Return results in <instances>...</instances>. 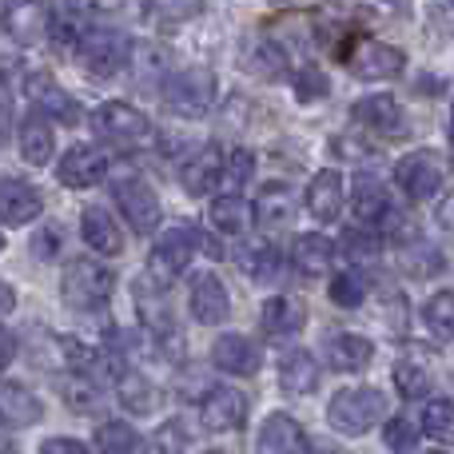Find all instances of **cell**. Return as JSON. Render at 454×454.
I'll return each instance as SVG.
<instances>
[{"mask_svg": "<svg viewBox=\"0 0 454 454\" xmlns=\"http://www.w3.org/2000/svg\"><path fill=\"white\" fill-rule=\"evenodd\" d=\"M72 52L92 76H116L132 60V40L116 28H84L72 40Z\"/></svg>", "mask_w": 454, "mask_h": 454, "instance_id": "1", "label": "cell"}, {"mask_svg": "<svg viewBox=\"0 0 454 454\" xmlns=\"http://www.w3.org/2000/svg\"><path fill=\"white\" fill-rule=\"evenodd\" d=\"M112 287H116L112 271L100 267L96 259H76V263L64 267L60 295L72 311H96V307H104L108 295H112Z\"/></svg>", "mask_w": 454, "mask_h": 454, "instance_id": "2", "label": "cell"}, {"mask_svg": "<svg viewBox=\"0 0 454 454\" xmlns=\"http://www.w3.org/2000/svg\"><path fill=\"white\" fill-rule=\"evenodd\" d=\"M387 415V403L375 387H351V391H339L327 407V423L343 434H363Z\"/></svg>", "mask_w": 454, "mask_h": 454, "instance_id": "3", "label": "cell"}, {"mask_svg": "<svg viewBox=\"0 0 454 454\" xmlns=\"http://www.w3.org/2000/svg\"><path fill=\"white\" fill-rule=\"evenodd\" d=\"M92 128H96V136H100L104 144L124 148V152L136 148L140 140H148V132H152L148 116H144L140 108H132V104H124V100L100 104V108L92 112Z\"/></svg>", "mask_w": 454, "mask_h": 454, "instance_id": "4", "label": "cell"}, {"mask_svg": "<svg viewBox=\"0 0 454 454\" xmlns=\"http://www.w3.org/2000/svg\"><path fill=\"white\" fill-rule=\"evenodd\" d=\"M0 28H4L16 44H40V40L56 28L52 0H4V8H0Z\"/></svg>", "mask_w": 454, "mask_h": 454, "instance_id": "5", "label": "cell"}, {"mask_svg": "<svg viewBox=\"0 0 454 454\" xmlns=\"http://www.w3.org/2000/svg\"><path fill=\"white\" fill-rule=\"evenodd\" d=\"M192 255H196L192 227H176V231H168L164 239L152 247V255H148V283H152V287H160V291L172 287V283L188 271Z\"/></svg>", "mask_w": 454, "mask_h": 454, "instance_id": "6", "label": "cell"}, {"mask_svg": "<svg viewBox=\"0 0 454 454\" xmlns=\"http://www.w3.org/2000/svg\"><path fill=\"white\" fill-rule=\"evenodd\" d=\"M112 200H116V207L124 212V220L132 223V231L148 235L160 227V200H156V192L148 188V180H140V176H120V180H112Z\"/></svg>", "mask_w": 454, "mask_h": 454, "instance_id": "7", "label": "cell"}, {"mask_svg": "<svg viewBox=\"0 0 454 454\" xmlns=\"http://www.w3.org/2000/svg\"><path fill=\"white\" fill-rule=\"evenodd\" d=\"M442 180H447V168H442V160L431 156V152H411V156H403L399 164H395V184H399V188L407 192V200H415V204H427V200L439 196Z\"/></svg>", "mask_w": 454, "mask_h": 454, "instance_id": "8", "label": "cell"}, {"mask_svg": "<svg viewBox=\"0 0 454 454\" xmlns=\"http://www.w3.org/2000/svg\"><path fill=\"white\" fill-rule=\"evenodd\" d=\"M164 100L172 112L180 116H204L215 100V80L200 68H184V72H172L164 80Z\"/></svg>", "mask_w": 454, "mask_h": 454, "instance_id": "9", "label": "cell"}, {"mask_svg": "<svg viewBox=\"0 0 454 454\" xmlns=\"http://www.w3.org/2000/svg\"><path fill=\"white\" fill-rule=\"evenodd\" d=\"M347 68L359 80H395L407 68V56H403V48L383 44V40H359L347 52Z\"/></svg>", "mask_w": 454, "mask_h": 454, "instance_id": "10", "label": "cell"}, {"mask_svg": "<svg viewBox=\"0 0 454 454\" xmlns=\"http://www.w3.org/2000/svg\"><path fill=\"white\" fill-rule=\"evenodd\" d=\"M104 172H108V156H104L100 148H92V144H76V148H68V156L60 160V168H56V176H60L64 188H92V184L104 180Z\"/></svg>", "mask_w": 454, "mask_h": 454, "instance_id": "11", "label": "cell"}, {"mask_svg": "<svg viewBox=\"0 0 454 454\" xmlns=\"http://www.w3.org/2000/svg\"><path fill=\"white\" fill-rule=\"evenodd\" d=\"M200 419H204L207 431H239L247 423V399L239 391H231V387H215L200 403Z\"/></svg>", "mask_w": 454, "mask_h": 454, "instance_id": "12", "label": "cell"}, {"mask_svg": "<svg viewBox=\"0 0 454 454\" xmlns=\"http://www.w3.org/2000/svg\"><path fill=\"white\" fill-rule=\"evenodd\" d=\"M24 92H28V100L36 104V108H44V116H56V120H64V124H76L80 120V104L72 100L52 76H44V72H28V76H24Z\"/></svg>", "mask_w": 454, "mask_h": 454, "instance_id": "13", "label": "cell"}, {"mask_svg": "<svg viewBox=\"0 0 454 454\" xmlns=\"http://www.w3.org/2000/svg\"><path fill=\"white\" fill-rule=\"evenodd\" d=\"M44 419V407L36 403V395L20 383H0V427L4 431H24L36 427Z\"/></svg>", "mask_w": 454, "mask_h": 454, "instance_id": "14", "label": "cell"}, {"mask_svg": "<svg viewBox=\"0 0 454 454\" xmlns=\"http://www.w3.org/2000/svg\"><path fill=\"white\" fill-rule=\"evenodd\" d=\"M351 207H355V220L363 227H375V223L391 220V192L375 176H359L351 192Z\"/></svg>", "mask_w": 454, "mask_h": 454, "instance_id": "15", "label": "cell"}, {"mask_svg": "<svg viewBox=\"0 0 454 454\" xmlns=\"http://www.w3.org/2000/svg\"><path fill=\"white\" fill-rule=\"evenodd\" d=\"M307 212L319 223H335L339 212H343V176L339 172H319L311 184H307Z\"/></svg>", "mask_w": 454, "mask_h": 454, "instance_id": "16", "label": "cell"}, {"mask_svg": "<svg viewBox=\"0 0 454 454\" xmlns=\"http://www.w3.org/2000/svg\"><path fill=\"white\" fill-rule=\"evenodd\" d=\"M355 120L375 128L379 136H407V116H403L395 96H367L355 104Z\"/></svg>", "mask_w": 454, "mask_h": 454, "instance_id": "17", "label": "cell"}, {"mask_svg": "<svg viewBox=\"0 0 454 454\" xmlns=\"http://www.w3.org/2000/svg\"><path fill=\"white\" fill-rule=\"evenodd\" d=\"M259 454H307V434L291 415H271L259 431Z\"/></svg>", "mask_w": 454, "mask_h": 454, "instance_id": "18", "label": "cell"}, {"mask_svg": "<svg viewBox=\"0 0 454 454\" xmlns=\"http://www.w3.org/2000/svg\"><path fill=\"white\" fill-rule=\"evenodd\" d=\"M192 315H196L204 327H215V323H223L227 315H231V299H227L223 283L215 279V275H200V279L192 283Z\"/></svg>", "mask_w": 454, "mask_h": 454, "instance_id": "19", "label": "cell"}, {"mask_svg": "<svg viewBox=\"0 0 454 454\" xmlns=\"http://www.w3.org/2000/svg\"><path fill=\"white\" fill-rule=\"evenodd\" d=\"M40 215V196L32 184L24 180H4L0 184V220L8 227H24Z\"/></svg>", "mask_w": 454, "mask_h": 454, "instance_id": "20", "label": "cell"}, {"mask_svg": "<svg viewBox=\"0 0 454 454\" xmlns=\"http://www.w3.org/2000/svg\"><path fill=\"white\" fill-rule=\"evenodd\" d=\"M307 323V311L303 303H295V299H267L263 311H259V327H263L267 339H291L299 335Z\"/></svg>", "mask_w": 454, "mask_h": 454, "instance_id": "21", "label": "cell"}, {"mask_svg": "<svg viewBox=\"0 0 454 454\" xmlns=\"http://www.w3.org/2000/svg\"><path fill=\"white\" fill-rule=\"evenodd\" d=\"M251 215H255L267 231H283V227L295 223L299 200H295V192H291V188L271 184V188H263V196H259V204H255V212H251Z\"/></svg>", "mask_w": 454, "mask_h": 454, "instance_id": "22", "label": "cell"}, {"mask_svg": "<svg viewBox=\"0 0 454 454\" xmlns=\"http://www.w3.org/2000/svg\"><path fill=\"white\" fill-rule=\"evenodd\" d=\"M220 168H223V152L220 148H204L180 168V180L188 188V196H207L220 188Z\"/></svg>", "mask_w": 454, "mask_h": 454, "instance_id": "23", "label": "cell"}, {"mask_svg": "<svg viewBox=\"0 0 454 454\" xmlns=\"http://www.w3.org/2000/svg\"><path fill=\"white\" fill-rule=\"evenodd\" d=\"M212 359H215V367L220 371H227V375L247 379V375H255L259 371V347L251 343V339H243V335H223L220 343H215Z\"/></svg>", "mask_w": 454, "mask_h": 454, "instance_id": "24", "label": "cell"}, {"mask_svg": "<svg viewBox=\"0 0 454 454\" xmlns=\"http://www.w3.org/2000/svg\"><path fill=\"white\" fill-rule=\"evenodd\" d=\"M80 231H84L88 247H96L100 255H120V251H124V231H120V223L112 220L104 207H84Z\"/></svg>", "mask_w": 454, "mask_h": 454, "instance_id": "25", "label": "cell"}, {"mask_svg": "<svg viewBox=\"0 0 454 454\" xmlns=\"http://www.w3.org/2000/svg\"><path fill=\"white\" fill-rule=\"evenodd\" d=\"M279 387L287 395H311L319 387V367H315L311 351H287L279 359Z\"/></svg>", "mask_w": 454, "mask_h": 454, "instance_id": "26", "label": "cell"}, {"mask_svg": "<svg viewBox=\"0 0 454 454\" xmlns=\"http://www.w3.org/2000/svg\"><path fill=\"white\" fill-rule=\"evenodd\" d=\"M327 359L335 371H363L375 359V343L363 335H335L327 339Z\"/></svg>", "mask_w": 454, "mask_h": 454, "instance_id": "27", "label": "cell"}, {"mask_svg": "<svg viewBox=\"0 0 454 454\" xmlns=\"http://www.w3.org/2000/svg\"><path fill=\"white\" fill-rule=\"evenodd\" d=\"M56 152V136H52V124H48L44 116H28L20 124V156L28 160V164L44 168L48 160H52Z\"/></svg>", "mask_w": 454, "mask_h": 454, "instance_id": "28", "label": "cell"}, {"mask_svg": "<svg viewBox=\"0 0 454 454\" xmlns=\"http://www.w3.org/2000/svg\"><path fill=\"white\" fill-rule=\"evenodd\" d=\"M116 395L120 403H124L128 411H136V415H152L160 403V391L152 387V379H144L140 371H120L116 375Z\"/></svg>", "mask_w": 454, "mask_h": 454, "instance_id": "29", "label": "cell"}, {"mask_svg": "<svg viewBox=\"0 0 454 454\" xmlns=\"http://www.w3.org/2000/svg\"><path fill=\"white\" fill-rule=\"evenodd\" d=\"M235 263H239L251 279H271V275L279 271V251L267 239H243L239 247H235Z\"/></svg>", "mask_w": 454, "mask_h": 454, "instance_id": "30", "label": "cell"}, {"mask_svg": "<svg viewBox=\"0 0 454 454\" xmlns=\"http://www.w3.org/2000/svg\"><path fill=\"white\" fill-rule=\"evenodd\" d=\"M331 255H335V247H331V239H323L319 231H307L295 239V267L303 275H311V279L331 271Z\"/></svg>", "mask_w": 454, "mask_h": 454, "instance_id": "31", "label": "cell"}, {"mask_svg": "<svg viewBox=\"0 0 454 454\" xmlns=\"http://www.w3.org/2000/svg\"><path fill=\"white\" fill-rule=\"evenodd\" d=\"M144 12L160 28H176V24L196 20L204 12V0H144Z\"/></svg>", "mask_w": 454, "mask_h": 454, "instance_id": "32", "label": "cell"}, {"mask_svg": "<svg viewBox=\"0 0 454 454\" xmlns=\"http://www.w3.org/2000/svg\"><path fill=\"white\" fill-rule=\"evenodd\" d=\"M60 391H64V399H68V407L80 411V415H96V411L104 407L100 383H96V379H88V375H76V371H72V375L60 383Z\"/></svg>", "mask_w": 454, "mask_h": 454, "instance_id": "33", "label": "cell"}, {"mask_svg": "<svg viewBox=\"0 0 454 454\" xmlns=\"http://www.w3.org/2000/svg\"><path fill=\"white\" fill-rule=\"evenodd\" d=\"M251 220H255V215H251V207L243 204L239 196H220L212 204V223L227 235H243L251 227Z\"/></svg>", "mask_w": 454, "mask_h": 454, "instance_id": "34", "label": "cell"}, {"mask_svg": "<svg viewBox=\"0 0 454 454\" xmlns=\"http://www.w3.org/2000/svg\"><path fill=\"white\" fill-rule=\"evenodd\" d=\"M64 359H68V367L76 371V375H88V379H96L100 383V375H104V363H108V355L104 351H96V347H84V343H72V339H64Z\"/></svg>", "mask_w": 454, "mask_h": 454, "instance_id": "35", "label": "cell"}, {"mask_svg": "<svg viewBox=\"0 0 454 454\" xmlns=\"http://www.w3.org/2000/svg\"><path fill=\"white\" fill-rule=\"evenodd\" d=\"M140 450V439L128 423H104L96 431V454H136Z\"/></svg>", "mask_w": 454, "mask_h": 454, "instance_id": "36", "label": "cell"}, {"mask_svg": "<svg viewBox=\"0 0 454 454\" xmlns=\"http://www.w3.org/2000/svg\"><path fill=\"white\" fill-rule=\"evenodd\" d=\"M251 172H255V156H251L247 148H231L223 156V168H220V184H227V196H239V188L251 180Z\"/></svg>", "mask_w": 454, "mask_h": 454, "instance_id": "37", "label": "cell"}, {"mask_svg": "<svg viewBox=\"0 0 454 454\" xmlns=\"http://www.w3.org/2000/svg\"><path fill=\"white\" fill-rule=\"evenodd\" d=\"M367 291H371L367 275H359V271L335 275V279H331V303H335V307H363Z\"/></svg>", "mask_w": 454, "mask_h": 454, "instance_id": "38", "label": "cell"}, {"mask_svg": "<svg viewBox=\"0 0 454 454\" xmlns=\"http://www.w3.org/2000/svg\"><path fill=\"white\" fill-rule=\"evenodd\" d=\"M343 251L347 259H355V263H379V255H383V239H379L375 231H367V227H351V231L343 235Z\"/></svg>", "mask_w": 454, "mask_h": 454, "instance_id": "39", "label": "cell"}, {"mask_svg": "<svg viewBox=\"0 0 454 454\" xmlns=\"http://www.w3.org/2000/svg\"><path fill=\"white\" fill-rule=\"evenodd\" d=\"M395 383L407 399H423L431 391V371L419 367V363H395Z\"/></svg>", "mask_w": 454, "mask_h": 454, "instance_id": "40", "label": "cell"}, {"mask_svg": "<svg viewBox=\"0 0 454 454\" xmlns=\"http://www.w3.org/2000/svg\"><path fill=\"white\" fill-rule=\"evenodd\" d=\"M427 323H431L439 343H450V291H439V295L427 303Z\"/></svg>", "mask_w": 454, "mask_h": 454, "instance_id": "41", "label": "cell"}, {"mask_svg": "<svg viewBox=\"0 0 454 454\" xmlns=\"http://www.w3.org/2000/svg\"><path fill=\"white\" fill-rule=\"evenodd\" d=\"M295 96L299 100H319V96H327V76H323L315 64H303V68L295 72Z\"/></svg>", "mask_w": 454, "mask_h": 454, "instance_id": "42", "label": "cell"}, {"mask_svg": "<svg viewBox=\"0 0 454 454\" xmlns=\"http://www.w3.org/2000/svg\"><path fill=\"white\" fill-rule=\"evenodd\" d=\"M423 427H427V434H434V439H450V399L427 403Z\"/></svg>", "mask_w": 454, "mask_h": 454, "instance_id": "43", "label": "cell"}, {"mask_svg": "<svg viewBox=\"0 0 454 454\" xmlns=\"http://www.w3.org/2000/svg\"><path fill=\"white\" fill-rule=\"evenodd\" d=\"M383 439H387V447H391L395 454H411L415 450V442H419V434H415V427H411L407 419H391Z\"/></svg>", "mask_w": 454, "mask_h": 454, "instance_id": "44", "label": "cell"}, {"mask_svg": "<svg viewBox=\"0 0 454 454\" xmlns=\"http://www.w3.org/2000/svg\"><path fill=\"white\" fill-rule=\"evenodd\" d=\"M156 442H160V454H180L184 450V431L180 427H164Z\"/></svg>", "mask_w": 454, "mask_h": 454, "instance_id": "45", "label": "cell"}, {"mask_svg": "<svg viewBox=\"0 0 454 454\" xmlns=\"http://www.w3.org/2000/svg\"><path fill=\"white\" fill-rule=\"evenodd\" d=\"M40 454H88V447L76 439H48L44 447H40Z\"/></svg>", "mask_w": 454, "mask_h": 454, "instance_id": "46", "label": "cell"}, {"mask_svg": "<svg viewBox=\"0 0 454 454\" xmlns=\"http://www.w3.org/2000/svg\"><path fill=\"white\" fill-rule=\"evenodd\" d=\"M56 247H60V243H56V231H36V239H32V251H36L40 259H52Z\"/></svg>", "mask_w": 454, "mask_h": 454, "instance_id": "47", "label": "cell"}, {"mask_svg": "<svg viewBox=\"0 0 454 454\" xmlns=\"http://www.w3.org/2000/svg\"><path fill=\"white\" fill-rule=\"evenodd\" d=\"M12 355H16V335H12V331L0 327V371H4L8 363H12Z\"/></svg>", "mask_w": 454, "mask_h": 454, "instance_id": "48", "label": "cell"}, {"mask_svg": "<svg viewBox=\"0 0 454 454\" xmlns=\"http://www.w3.org/2000/svg\"><path fill=\"white\" fill-rule=\"evenodd\" d=\"M8 116H12V88H8V80L0 76V128L8 124Z\"/></svg>", "mask_w": 454, "mask_h": 454, "instance_id": "49", "label": "cell"}, {"mask_svg": "<svg viewBox=\"0 0 454 454\" xmlns=\"http://www.w3.org/2000/svg\"><path fill=\"white\" fill-rule=\"evenodd\" d=\"M12 307H16V291L8 287L4 279H0V315H4V311H12Z\"/></svg>", "mask_w": 454, "mask_h": 454, "instance_id": "50", "label": "cell"}, {"mask_svg": "<svg viewBox=\"0 0 454 454\" xmlns=\"http://www.w3.org/2000/svg\"><path fill=\"white\" fill-rule=\"evenodd\" d=\"M0 454H16V442L8 434H0Z\"/></svg>", "mask_w": 454, "mask_h": 454, "instance_id": "51", "label": "cell"}, {"mask_svg": "<svg viewBox=\"0 0 454 454\" xmlns=\"http://www.w3.org/2000/svg\"><path fill=\"white\" fill-rule=\"evenodd\" d=\"M0 251H4V235H0Z\"/></svg>", "mask_w": 454, "mask_h": 454, "instance_id": "52", "label": "cell"}, {"mask_svg": "<svg viewBox=\"0 0 454 454\" xmlns=\"http://www.w3.org/2000/svg\"><path fill=\"white\" fill-rule=\"evenodd\" d=\"M204 454H223V450H204Z\"/></svg>", "mask_w": 454, "mask_h": 454, "instance_id": "53", "label": "cell"}, {"mask_svg": "<svg viewBox=\"0 0 454 454\" xmlns=\"http://www.w3.org/2000/svg\"><path fill=\"white\" fill-rule=\"evenodd\" d=\"M431 454H447V450H431Z\"/></svg>", "mask_w": 454, "mask_h": 454, "instance_id": "54", "label": "cell"}]
</instances>
